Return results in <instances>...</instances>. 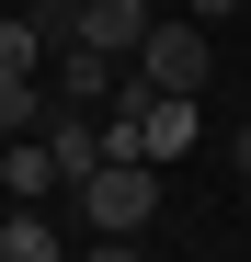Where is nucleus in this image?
Segmentation results:
<instances>
[{
  "label": "nucleus",
  "instance_id": "nucleus-1",
  "mask_svg": "<svg viewBox=\"0 0 251 262\" xmlns=\"http://www.w3.org/2000/svg\"><path fill=\"white\" fill-rule=\"evenodd\" d=\"M126 69H137L149 92H194V103H205V80H217V34H205L194 12H172V23L137 34V57H126Z\"/></svg>",
  "mask_w": 251,
  "mask_h": 262
},
{
  "label": "nucleus",
  "instance_id": "nucleus-2",
  "mask_svg": "<svg viewBox=\"0 0 251 262\" xmlns=\"http://www.w3.org/2000/svg\"><path fill=\"white\" fill-rule=\"evenodd\" d=\"M69 194H80V216H92V239H137L160 216V171L149 160H103L92 183H69Z\"/></svg>",
  "mask_w": 251,
  "mask_h": 262
},
{
  "label": "nucleus",
  "instance_id": "nucleus-3",
  "mask_svg": "<svg viewBox=\"0 0 251 262\" xmlns=\"http://www.w3.org/2000/svg\"><path fill=\"white\" fill-rule=\"evenodd\" d=\"M34 80H46V103H57V114H103V103L126 92V57H103V46H80V34H57Z\"/></svg>",
  "mask_w": 251,
  "mask_h": 262
},
{
  "label": "nucleus",
  "instance_id": "nucleus-4",
  "mask_svg": "<svg viewBox=\"0 0 251 262\" xmlns=\"http://www.w3.org/2000/svg\"><path fill=\"white\" fill-rule=\"evenodd\" d=\"M46 160H57V194L92 183V171L114 160V125H103V114H46Z\"/></svg>",
  "mask_w": 251,
  "mask_h": 262
},
{
  "label": "nucleus",
  "instance_id": "nucleus-5",
  "mask_svg": "<svg viewBox=\"0 0 251 262\" xmlns=\"http://www.w3.org/2000/svg\"><path fill=\"white\" fill-rule=\"evenodd\" d=\"M149 23H160L149 0H80V23H69V34H80V46H103V57H137V34H149Z\"/></svg>",
  "mask_w": 251,
  "mask_h": 262
},
{
  "label": "nucleus",
  "instance_id": "nucleus-6",
  "mask_svg": "<svg viewBox=\"0 0 251 262\" xmlns=\"http://www.w3.org/2000/svg\"><path fill=\"white\" fill-rule=\"evenodd\" d=\"M0 262H69V228L46 205H0Z\"/></svg>",
  "mask_w": 251,
  "mask_h": 262
},
{
  "label": "nucleus",
  "instance_id": "nucleus-7",
  "mask_svg": "<svg viewBox=\"0 0 251 262\" xmlns=\"http://www.w3.org/2000/svg\"><path fill=\"white\" fill-rule=\"evenodd\" d=\"M0 194H12V205H46V194H57L46 137H0Z\"/></svg>",
  "mask_w": 251,
  "mask_h": 262
},
{
  "label": "nucleus",
  "instance_id": "nucleus-8",
  "mask_svg": "<svg viewBox=\"0 0 251 262\" xmlns=\"http://www.w3.org/2000/svg\"><path fill=\"white\" fill-rule=\"evenodd\" d=\"M46 69V23L34 12H0V80H34Z\"/></svg>",
  "mask_w": 251,
  "mask_h": 262
},
{
  "label": "nucleus",
  "instance_id": "nucleus-9",
  "mask_svg": "<svg viewBox=\"0 0 251 262\" xmlns=\"http://www.w3.org/2000/svg\"><path fill=\"white\" fill-rule=\"evenodd\" d=\"M46 80H0V137H46Z\"/></svg>",
  "mask_w": 251,
  "mask_h": 262
},
{
  "label": "nucleus",
  "instance_id": "nucleus-10",
  "mask_svg": "<svg viewBox=\"0 0 251 262\" xmlns=\"http://www.w3.org/2000/svg\"><path fill=\"white\" fill-rule=\"evenodd\" d=\"M183 12H194V23H240L251 0H183Z\"/></svg>",
  "mask_w": 251,
  "mask_h": 262
},
{
  "label": "nucleus",
  "instance_id": "nucleus-11",
  "mask_svg": "<svg viewBox=\"0 0 251 262\" xmlns=\"http://www.w3.org/2000/svg\"><path fill=\"white\" fill-rule=\"evenodd\" d=\"M80 262H149L137 239H92V251H80Z\"/></svg>",
  "mask_w": 251,
  "mask_h": 262
},
{
  "label": "nucleus",
  "instance_id": "nucleus-12",
  "mask_svg": "<svg viewBox=\"0 0 251 262\" xmlns=\"http://www.w3.org/2000/svg\"><path fill=\"white\" fill-rule=\"evenodd\" d=\"M228 160H240V194H251V125H240V137H228Z\"/></svg>",
  "mask_w": 251,
  "mask_h": 262
},
{
  "label": "nucleus",
  "instance_id": "nucleus-13",
  "mask_svg": "<svg viewBox=\"0 0 251 262\" xmlns=\"http://www.w3.org/2000/svg\"><path fill=\"white\" fill-rule=\"evenodd\" d=\"M240 57H251V12H240Z\"/></svg>",
  "mask_w": 251,
  "mask_h": 262
},
{
  "label": "nucleus",
  "instance_id": "nucleus-14",
  "mask_svg": "<svg viewBox=\"0 0 251 262\" xmlns=\"http://www.w3.org/2000/svg\"><path fill=\"white\" fill-rule=\"evenodd\" d=\"M12 12H46V0H12Z\"/></svg>",
  "mask_w": 251,
  "mask_h": 262
}]
</instances>
